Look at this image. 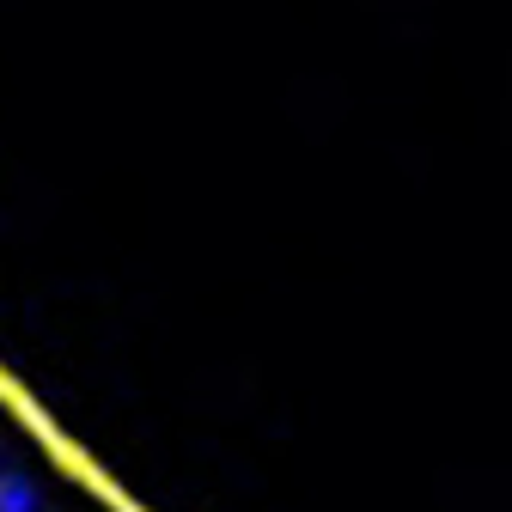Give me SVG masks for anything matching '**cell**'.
Returning <instances> with one entry per match:
<instances>
[{
	"label": "cell",
	"instance_id": "obj_1",
	"mask_svg": "<svg viewBox=\"0 0 512 512\" xmlns=\"http://www.w3.org/2000/svg\"><path fill=\"white\" fill-rule=\"evenodd\" d=\"M0 512H37V488L25 476H0Z\"/></svg>",
	"mask_w": 512,
	"mask_h": 512
}]
</instances>
